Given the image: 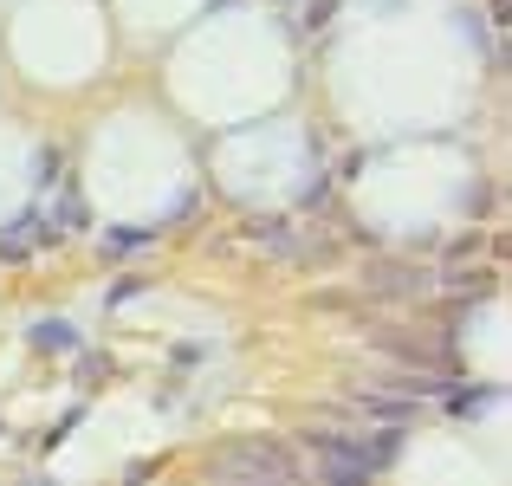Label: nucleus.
I'll return each instance as SVG.
<instances>
[{"mask_svg": "<svg viewBox=\"0 0 512 486\" xmlns=\"http://www.w3.org/2000/svg\"><path fill=\"white\" fill-rule=\"evenodd\" d=\"M214 480H234V486H305V467L286 441L273 435H240L214 448Z\"/></svg>", "mask_w": 512, "mask_h": 486, "instance_id": "nucleus-1", "label": "nucleus"}, {"mask_svg": "<svg viewBox=\"0 0 512 486\" xmlns=\"http://www.w3.org/2000/svg\"><path fill=\"white\" fill-rule=\"evenodd\" d=\"M305 448H312V474L318 486H370L376 480V454L370 441L344 435V428H305Z\"/></svg>", "mask_w": 512, "mask_h": 486, "instance_id": "nucleus-2", "label": "nucleus"}, {"mask_svg": "<svg viewBox=\"0 0 512 486\" xmlns=\"http://www.w3.org/2000/svg\"><path fill=\"white\" fill-rule=\"evenodd\" d=\"M357 422H389V428H402V422H415V402L409 396H370L363 389V415Z\"/></svg>", "mask_w": 512, "mask_h": 486, "instance_id": "nucleus-3", "label": "nucleus"}, {"mask_svg": "<svg viewBox=\"0 0 512 486\" xmlns=\"http://www.w3.org/2000/svg\"><path fill=\"white\" fill-rule=\"evenodd\" d=\"M370 286H389V292H415V286H428V273H396V266H370Z\"/></svg>", "mask_w": 512, "mask_h": 486, "instance_id": "nucleus-4", "label": "nucleus"}, {"mask_svg": "<svg viewBox=\"0 0 512 486\" xmlns=\"http://www.w3.org/2000/svg\"><path fill=\"white\" fill-rule=\"evenodd\" d=\"M33 344L39 350H72L78 331H72V324H33Z\"/></svg>", "mask_w": 512, "mask_h": 486, "instance_id": "nucleus-5", "label": "nucleus"}, {"mask_svg": "<svg viewBox=\"0 0 512 486\" xmlns=\"http://www.w3.org/2000/svg\"><path fill=\"white\" fill-rule=\"evenodd\" d=\"M143 234H104V253H137Z\"/></svg>", "mask_w": 512, "mask_h": 486, "instance_id": "nucleus-6", "label": "nucleus"}]
</instances>
